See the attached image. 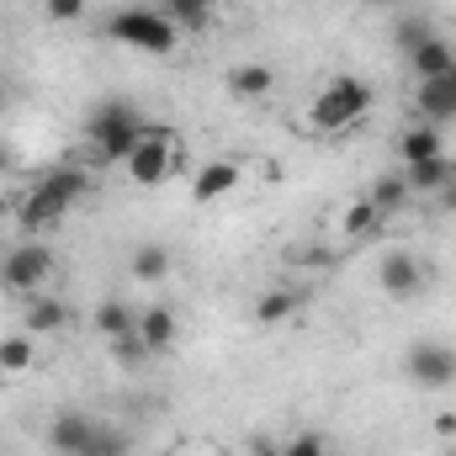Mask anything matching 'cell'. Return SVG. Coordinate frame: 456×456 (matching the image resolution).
I'll list each match as a JSON object with an SVG mask.
<instances>
[{
	"instance_id": "6da1fadb",
	"label": "cell",
	"mask_w": 456,
	"mask_h": 456,
	"mask_svg": "<svg viewBox=\"0 0 456 456\" xmlns=\"http://www.w3.org/2000/svg\"><path fill=\"white\" fill-rule=\"evenodd\" d=\"M143 127H149V117L138 112L133 102H122V96L96 102L91 117H86V138H91V149L102 154V165H122V159L133 154V143L143 138Z\"/></svg>"
},
{
	"instance_id": "7a4b0ae2",
	"label": "cell",
	"mask_w": 456,
	"mask_h": 456,
	"mask_svg": "<svg viewBox=\"0 0 456 456\" xmlns=\"http://www.w3.org/2000/svg\"><path fill=\"white\" fill-rule=\"evenodd\" d=\"M377 107V91H371V80H355V75H335L319 96H314V107L303 117V127L308 133H345V127H355L361 117Z\"/></svg>"
},
{
	"instance_id": "3957f363",
	"label": "cell",
	"mask_w": 456,
	"mask_h": 456,
	"mask_svg": "<svg viewBox=\"0 0 456 456\" xmlns=\"http://www.w3.org/2000/svg\"><path fill=\"white\" fill-rule=\"evenodd\" d=\"M107 32H112L117 43L138 48V53H154V59L175 53V43H181V27L159 5H122L112 21H107Z\"/></svg>"
},
{
	"instance_id": "277c9868",
	"label": "cell",
	"mask_w": 456,
	"mask_h": 456,
	"mask_svg": "<svg viewBox=\"0 0 456 456\" xmlns=\"http://www.w3.org/2000/svg\"><path fill=\"white\" fill-rule=\"evenodd\" d=\"M175 127H159V122H149L143 127V138L133 143V154L122 159V170H127V181L133 186H165L170 181V170H175Z\"/></svg>"
},
{
	"instance_id": "5b68a950",
	"label": "cell",
	"mask_w": 456,
	"mask_h": 456,
	"mask_svg": "<svg viewBox=\"0 0 456 456\" xmlns=\"http://www.w3.org/2000/svg\"><path fill=\"white\" fill-rule=\"evenodd\" d=\"M53 271H59L53 249H48L43 239H27V244H16V249H11V255L0 260V287H5V292H21V297H27V292H37V287H43V281H48Z\"/></svg>"
},
{
	"instance_id": "8992f818",
	"label": "cell",
	"mask_w": 456,
	"mask_h": 456,
	"mask_svg": "<svg viewBox=\"0 0 456 456\" xmlns=\"http://www.w3.org/2000/svg\"><path fill=\"white\" fill-rule=\"evenodd\" d=\"M403 371L414 387L425 393H446L456 382V345H441V340H414L409 355H403Z\"/></svg>"
},
{
	"instance_id": "52a82bcc",
	"label": "cell",
	"mask_w": 456,
	"mask_h": 456,
	"mask_svg": "<svg viewBox=\"0 0 456 456\" xmlns=\"http://www.w3.org/2000/svg\"><path fill=\"white\" fill-rule=\"evenodd\" d=\"M414 112H419V122H436V127L456 122V69L414 86Z\"/></svg>"
},
{
	"instance_id": "ba28073f",
	"label": "cell",
	"mask_w": 456,
	"mask_h": 456,
	"mask_svg": "<svg viewBox=\"0 0 456 456\" xmlns=\"http://www.w3.org/2000/svg\"><path fill=\"white\" fill-rule=\"evenodd\" d=\"M377 281H382V292H387V297H398V303H403V297H414V292L425 287V265H419L409 249H387V255H382V265H377Z\"/></svg>"
},
{
	"instance_id": "9c48e42d",
	"label": "cell",
	"mask_w": 456,
	"mask_h": 456,
	"mask_svg": "<svg viewBox=\"0 0 456 456\" xmlns=\"http://www.w3.org/2000/svg\"><path fill=\"white\" fill-rule=\"evenodd\" d=\"M239 181H244V170H239L233 159H208V165L191 175V202H197V208H208V202L228 197Z\"/></svg>"
},
{
	"instance_id": "30bf717a",
	"label": "cell",
	"mask_w": 456,
	"mask_h": 456,
	"mask_svg": "<svg viewBox=\"0 0 456 456\" xmlns=\"http://www.w3.org/2000/svg\"><path fill=\"white\" fill-rule=\"evenodd\" d=\"M64 213H69V208H64L59 197H48L43 186H27V197L16 202V224L27 228V233H48V228H59L64 224Z\"/></svg>"
},
{
	"instance_id": "8fae6325",
	"label": "cell",
	"mask_w": 456,
	"mask_h": 456,
	"mask_svg": "<svg viewBox=\"0 0 456 456\" xmlns=\"http://www.w3.org/2000/svg\"><path fill=\"white\" fill-rule=\"evenodd\" d=\"M91 430H96V419L69 409V414H59V419L48 425V446H53V456H80L86 441H91Z\"/></svg>"
},
{
	"instance_id": "7c38bea8",
	"label": "cell",
	"mask_w": 456,
	"mask_h": 456,
	"mask_svg": "<svg viewBox=\"0 0 456 456\" xmlns=\"http://www.w3.org/2000/svg\"><path fill=\"white\" fill-rule=\"evenodd\" d=\"M436 154H446V138H441L436 122H414L409 133H398V159L403 165H419V159H436Z\"/></svg>"
},
{
	"instance_id": "4fadbf2b",
	"label": "cell",
	"mask_w": 456,
	"mask_h": 456,
	"mask_svg": "<svg viewBox=\"0 0 456 456\" xmlns=\"http://www.w3.org/2000/svg\"><path fill=\"white\" fill-rule=\"evenodd\" d=\"M456 165L446 154H436V159H419V165H403V181H409V191H425V197H441L446 186H452Z\"/></svg>"
},
{
	"instance_id": "5bb4252c",
	"label": "cell",
	"mask_w": 456,
	"mask_h": 456,
	"mask_svg": "<svg viewBox=\"0 0 456 456\" xmlns=\"http://www.w3.org/2000/svg\"><path fill=\"white\" fill-rule=\"evenodd\" d=\"M228 91H233L239 102H260V96L276 91V69H271V64H233V69H228Z\"/></svg>"
},
{
	"instance_id": "9a60e30c",
	"label": "cell",
	"mask_w": 456,
	"mask_h": 456,
	"mask_svg": "<svg viewBox=\"0 0 456 456\" xmlns=\"http://www.w3.org/2000/svg\"><path fill=\"white\" fill-rule=\"evenodd\" d=\"M175 335H181V319H175L170 308H159V303H154V308H143V314H138V340L149 345V355H154V350H170Z\"/></svg>"
},
{
	"instance_id": "2e32d148",
	"label": "cell",
	"mask_w": 456,
	"mask_h": 456,
	"mask_svg": "<svg viewBox=\"0 0 456 456\" xmlns=\"http://www.w3.org/2000/svg\"><path fill=\"white\" fill-rule=\"evenodd\" d=\"M409 69H414L419 80H436V75H452V69H456V48L446 43V37H441V32H436V37H430L425 48H414V53H409Z\"/></svg>"
},
{
	"instance_id": "e0dca14e",
	"label": "cell",
	"mask_w": 456,
	"mask_h": 456,
	"mask_svg": "<svg viewBox=\"0 0 456 456\" xmlns=\"http://www.w3.org/2000/svg\"><path fill=\"white\" fill-rule=\"evenodd\" d=\"M37 186H43L48 197H59L64 208H75V202H80V197L91 191V175H86V170H69V165H64V170H48V175H37Z\"/></svg>"
},
{
	"instance_id": "ac0fdd59",
	"label": "cell",
	"mask_w": 456,
	"mask_h": 456,
	"mask_svg": "<svg viewBox=\"0 0 456 456\" xmlns=\"http://www.w3.org/2000/svg\"><path fill=\"white\" fill-rule=\"evenodd\" d=\"M409 197H414V191H409L403 170H387V175H377V181H371V191H366V202H371V208H377L382 218H387V213H398V208H403Z\"/></svg>"
},
{
	"instance_id": "d6986e66",
	"label": "cell",
	"mask_w": 456,
	"mask_h": 456,
	"mask_svg": "<svg viewBox=\"0 0 456 456\" xmlns=\"http://www.w3.org/2000/svg\"><path fill=\"white\" fill-rule=\"evenodd\" d=\"M159 11H165L175 27H186V32H202V27H213L218 0H159Z\"/></svg>"
},
{
	"instance_id": "ffe728a7",
	"label": "cell",
	"mask_w": 456,
	"mask_h": 456,
	"mask_svg": "<svg viewBox=\"0 0 456 456\" xmlns=\"http://www.w3.org/2000/svg\"><path fill=\"white\" fill-rule=\"evenodd\" d=\"M91 324H96V335H107V340H117V335H133L138 330V308H127V303H102L96 314H91Z\"/></svg>"
},
{
	"instance_id": "44dd1931",
	"label": "cell",
	"mask_w": 456,
	"mask_h": 456,
	"mask_svg": "<svg viewBox=\"0 0 456 456\" xmlns=\"http://www.w3.org/2000/svg\"><path fill=\"white\" fill-rule=\"evenodd\" d=\"M297 308H303V292H292V287H276V292H265V297L255 303V319H260V324H287Z\"/></svg>"
},
{
	"instance_id": "7402d4cb",
	"label": "cell",
	"mask_w": 456,
	"mask_h": 456,
	"mask_svg": "<svg viewBox=\"0 0 456 456\" xmlns=\"http://www.w3.org/2000/svg\"><path fill=\"white\" fill-rule=\"evenodd\" d=\"M80 456H133V436L122 425H102L96 419V430H91V441H86Z\"/></svg>"
},
{
	"instance_id": "603a6c76",
	"label": "cell",
	"mask_w": 456,
	"mask_h": 456,
	"mask_svg": "<svg viewBox=\"0 0 456 456\" xmlns=\"http://www.w3.org/2000/svg\"><path fill=\"white\" fill-rule=\"evenodd\" d=\"M69 324V308L59 303V297H37L32 308H27V335H53V330H64Z\"/></svg>"
},
{
	"instance_id": "cb8c5ba5",
	"label": "cell",
	"mask_w": 456,
	"mask_h": 456,
	"mask_svg": "<svg viewBox=\"0 0 456 456\" xmlns=\"http://www.w3.org/2000/svg\"><path fill=\"white\" fill-rule=\"evenodd\" d=\"M32 361H37L32 335H5L0 340V377H21V371H32Z\"/></svg>"
},
{
	"instance_id": "d4e9b609",
	"label": "cell",
	"mask_w": 456,
	"mask_h": 456,
	"mask_svg": "<svg viewBox=\"0 0 456 456\" xmlns=\"http://www.w3.org/2000/svg\"><path fill=\"white\" fill-rule=\"evenodd\" d=\"M133 276L138 281H165L170 276V249L165 244H138L133 249Z\"/></svg>"
},
{
	"instance_id": "484cf974",
	"label": "cell",
	"mask_w": 456,
	"mask_h": 456,
	"mask_svg": "<svg viewBox=\"0 0 456 456\" xmlns=\"http://www.w3.org/2000/svg\"><path fill=\"white\" fill-rule=\"evenodd\" d=\"M377 228H382V213H377L366 197H361V202H350V208L340 213V233H345V239H366V233H377Z\"/></svg>"
},
{
	"instance_id": "4316f807",
	"label": "cell",
	"mask_w": 456,
	"mask_h": 456,
	"mask_svg": "<svg viewBox=\"0 0 456 456\" xmlns=\"http://www.w3.org/2000/svg\"><path fill=\"white\" fill-rule=\"evenodd\" d=\"M430 37H436V27H430V21H425V16H403V21H398V27H393V48H398V53H403V59H409V53H414V48H425V43H430Z\"/></svg>"
},
{
	"instance_id": "83f0119b",
	"label": "cell",
	"mask_w": 456,
	"mask_h": 456,
	"mask_svg": "<svg viewBox=\"0 0 456 456\" xmlns=\"http://www.w3.org/2000/svg\"><path fill=\"white\" fill-rule=\"evenodd\" d=\"M281 456H330V446L319 430H297L292 441H281Z\"/></svg>"
},
{
	"instance_id": "f1b7e54d",
	"label": "cell",
	"mask_w": 456,
	"mask_h": 456,
	"mask_svg": "<svg viewBox=\"0 0 456 456\" xmlns=\"http://www.w3.org/2000/svg\"><path fill=\"white\" fill-rule=\"evenodd\" d=\"M112 355L122 361V366H133V361H143V355H149V345L138 340V330H133V335H117V340H112Z\"/></svg>"
},
{
	"instance_id": "f546056e",
	"label": "cell",
	"mask_w": 456,
	"mask_h": 456,
	"mask_svg": "<svg viewBox=\"0 0 456 456\" xmlns=\"http://www.w3.org/2000/svg\"><path fill=\"white\" fill-rule=\"evenodd\" d=\"M43 11H48L53 21H80V16H86V0H43Z\"/></svg>"
},
{
	"instance_id": "4dcf8cb0",
	"label": "cell",
	"mask_w": 456,
	"mask_h": 456,
	"mask_svg": "<svg viewBox=\"0 0 456 456\" xmlns=\"http://www.w3.org/2000/svg\"><path fill=\"white\" fill-rule=\"evenodd\" d=\"M249 456H281V446L265 441V436H255V441H249Z\"/></svg>"
},
{
	"instance_id": "1f68e13d",
	"label": "cell",
	"mask_w": 456,
	"mask_h": 456,
	"mask_svg": "<svg viewBox=\"0 0 456 456\" xmlns=\"http://www.w3.org/2000/svg\"><path fill=\"white\" fill-rule=\"evenodd\" d=\"M436 436H456V414H441L436 419Z\"/></svg>"
},
{
	"instance_id": "d6a6232c",
	"label": "cell",
	"mask_w": 456,
	"mask_h": 456,
	"mask_svg": "<svg viewBox=\"0 0 456 456\" xmlns=\"http://www.w3.org/2000/svg\"><path fill=\"white\" fill-rule=\"evenodd\" d=\"M11 165H16V154H11V143H5V138H0V175H5V170H11Z\"/></svg>"
},
{
	"instance_id": "836d02e7",
	"label": "cell",
	"mask_w": 456,
	"mask_h": 456,
	"mask_svg": "<svg viewBox=\"0 0 456 456\" xmlns=\"http://www.w3.org/2000/svg\"><path fill=\"white\" fill-rule=\"evenodd\" d=\"M441 208H452V213H456V175H452V186L441 191Z\"/></svg>"
},
{
	"instance_id": "e575fe53",
	"label": "cell",
	"mask_w": 456,
	"mask_h": 456,
	"mask_svg": "<svg viewBox=\"0 0 456 456\" xmlns=\"http://www.w3.org/2000/svg\"><path fill=\"white\" fill-rule=\"evenodd\" d=\"M5 96H11V91H5V80H0V107H5Z\"/></svg>"
},
{
	"instance_id": "d590c367",
	"label": "cell",
	"mask_w": 456,
	"mask_h": 456,
	"mask_svg": "<svg viewBox=\"0 0 456 456\" xmlns=\"http://www.w3.org/2000/svg\"><path fill=\"white\" fill-rule=\"evenodd\" d=\"M446 456H456V452H446Z\"/></svg>"
},
{
	"instance_id": "8d00e7d4",
	"label": "cell",
	"mask_w": 456,
	"mask_h": 456,
	"mask_svg": "<svg viewBox=\"0 0 456 456\" xmlns=\"http://www.w3.org/2000/svg\"><path fill=\"white\" fill-rule=\"evenodd\" d=\"M0 260H5V255H0Z\"/></svg>"
}]
</instances>
